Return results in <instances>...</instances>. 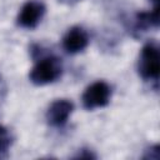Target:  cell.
Segmentation results:
<instances>
[{"label": "cell", "mask_w": 160, "mask_h": 160, "mask_svg": "<svg viewBox=\"0 0 160 160\" xmlns=\"http://www.w3.org/2000/svg\"><path fill=\"white\" fill-rule=\"evenodd\" d=\"M151 1H152V2H155V4H156V0H151Z\"/></svg>", "instance_id": "8fae6325"}, {"label": "cell", "mask_w": 160, "mask_h": 160, "mask_svg": "<svg viewBox=\"0 0 160 160\" xmlns=\"http://www.w3.org/2000/svg\"><path fill=\"white\" fill-rule=\"evenodd\" d=\"M45 5L40 0H28L21 6L16 22L22 29H35L45 15Z\"/></svg>", "instance_id": "277c9868"}, {"label": "cell", "mask_w": 160, "mask_h": 160, "mask_svg": "<svg viewBox=\"0 0 160 160\" xmlns=\"http://www.w3.org/2000/svg\"><path fill=\"white\" fill-rule=\"evenodd\" d=\"M61 1H66V2H74V1H78V0H61Z\"/></svg>", "instance_id": "30bf717a"}, {"label": "cell", "mask_w": 160, "mask_h": 160, "mask_svg": "<svg viewBox=\"0 0 160 160\" xmlns=\"http://www.w3.org/2000/svg\"><path fill=\"white\" fill-rule=\"evenodd\" d=\"M138 71L144 80L158 81L160 71V51L158 44L154 41H149L142 46L139 55Z\"/></svg>", "instance_id": "7a4b0ae2"}, {"label": "cell", "mask_w": 160, "mask_h": 160, "mask_svg": "<svg viewBox=\"0 0 160 160\" xmlns=\"http://www.w3.org/2000/svg\"><path fill=\"white\" fill-rule=\"evenodd\" d=\"M62 74V64L56 56L41 58L30 70L29 79L35 85H48L56 81Z\"/></svg>", "instance_id": "6da1fadb"}, {"label": "cell", "mask_w": 160, "mask_h": 160, "mask_svg": "<svg viewBox=\"0 0 160 160\" xmlns=\"http://www.w3.org/2000/svg\"><path fill=\"white\" fill-rule=\"evenodd\" d=\"M89 45V35L81 26L70 28L62 38V49L68 54H78Z\"/></svg>", "instance_id": "8992f818"}, {"label": "cell", "mask_w": 160, "mask_h": 160, "mask_svg": "<svg viewBox=\"0 0 160 160\" xmlns=\"http://www.w3.org/2000/svg\"><path fill=\"white\" fill-rule=\"evenodd\" d=\"M75 158H80V159H94V158H96L90 150H88V149H81L79 152H78V155H75Z\"/></svg>", "instance_id": "9c48e42d"}, {"label": "cell", "mask_w": 160, "mask_h": 160, "mask_svg": "<svg viewBox=\"0 0 160 160\" xmlns=\"http://www.w3.org/2000/svg\"><path fill=\"white\" fill-rule=\"evenodd\" d=\"M159 25V9L155 6L151 11H142L138 12L135 16L134 29L136 31L146 30L149 28H158Z\"/></svg>", "instance_id": "52a82bcc"}, {"label": "cell", "mask_w": 160, "mask_h": 160, "mask_svg": "<svg viewBox=\"0 0 160 160\" xmlns=\"http://www.w3.org/2000/svg\"><path fill=\"white\" fill-rule=\"evenodd\" d=\"M111 88L108 82L99 80L90 84L81 96L82 106L86 110H94L98 108H104L110 102Z\"/></svg>", "instance_id": "3957f363"}, {"label": "cell", "mask_w": 160, "mask_h": 160, "mask_svg": "<svg viewBox=\"0 0 160 160\" xmlns=\"http://www.w3.org/2000/svg\"><path fill=\"white\" fill-rule=\"evenodd\" d=\"M74 111V104L66 99H58L52 101L46 110V120L51 126L61 128L64 126L70 115Z\"/></svg>", "instance_id": "5b68a950"}, {"label": "cell", "mask_w": 160, "mask_h": 160, "mask_svg": "<svg viewBox=\"0 0 160 160\" xmlns=\"http://www.w3.org/2000/svg\"><path fill=\"white\" fill-rule=\"evenodd\" d=\"M11 142H12V136H11L10 131L6 128L0 125V156L6 154Z\"/></svg>", "instance_id": "ba28073f"}]
</instances>
